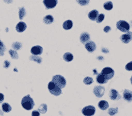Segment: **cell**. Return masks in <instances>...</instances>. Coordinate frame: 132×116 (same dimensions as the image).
Masks as SVG:
<instances>
[{"label":"cell","mask_w":132,"mask_h":116,"mask_svg":"<svg viewBox=\"0 0 132 116\" xmlns=\"http://www.w3.org/2000/svg\"><path fill=\"white\" fill-rule=\"evenodd\" d=\"M21 104H22L23 108L25 110H31L35 105V103H34L33 99L31 97L30 95L28 94L22 98V101H21Z\"/></svg>","instance_id":"1"},{"label":"cell","mask_w":132,"mask_h":116,"mask_svg":"<svg viewBox=\"0 0 132 116\" xmlns=\"http://www.w3.org/2000/svg\"><path fill=\"white\" fill-rule=\"evenodd\" d=\"M52 82L55 84H56L58 87L61 88H64L66 85H67V81H66V79L62 76L59 75L54 76L52 78Z\"/></svg>","instance_id":"2"},{"label":"cell","mask_w":132,"mask_h":116,"mask_svg":"<svg viewBox=\"0 0 132 116\" xmlns=\"http://www.w3.org/2000/svg\"><path fill=\"white\" fill-rule=\"evenodd\" d=\"M48 88L51 94L54 95V96H58L59 95L62 93V90L61 88L58 87L56 84H55L52 82H50L48 83Z\"/></svg>","instance_id":"3"},{"label":"cell","mask_w":132,"mask_h":116,"mask_svg":"<svg viewBox=\"0 0 132 116\" xmlns=\"http://www.w3.org/2000/svg\"><path fill=\"white\" fill-rule=\"evenodd\" d=\"M116 27L119 31L123 32H128L130 29V25L124 20H120L116 23Z\"/></svg>","instance_id":"4"},{"label":"cell","mask_w":132,"mask_h":116,"mask_svg":"<svg viewBox=\"0 0 132 116\" xmlns=\"http://www.w3.org/2000/svg\"><path fill=\"white\" fill-rule=\"evenodd\" d=\"M101 73L102 75H103L105 77L106 79L108 81V80L111 79L114 76V71L113 70V69L110 68V67H107L102 69V72Z\"/></svg>","instance_id":"5"},{"label":"cell","mask_w":132,"mask_h":116,"mask_svg":"<svg viewBox=\"0 0 132 116\" xmlns=\"http://www.w3.org/2000/svg\"><path fill=\"white\" fill-rule=\"evenodd\" d=\"M96 109L93 105H88L82 109V113L85 116H92L95 114Z\"/></svg>","instance_id":"6"},{"label":"cell","mask_w":132,"mask_h":116,"mask_svg":"<svg viewBox=\"0 0 132 116\" xmlns=\"http://www.w3.org/2000/svg\"><path fill=\"white\" fill-rule=\"evenodd\" d=\"M93 92L97 97H102L103 96V94H105V87H103V86H96V87L93 88Z\"/></svg>","instance_id":"7"},{"label":"cell","mask_w":132,"mask_h":116,"mask_svg":"<svg viewBox=\"0 0 132 116\" xmlns=\"http://www.w3.org/2000/svg\"><path fill=\"white\" fill-rule=\"evenodd\" d=\"M120 39L123 43H128L132 40V32H128L125 34H123L121 36Z\"/></svg>","instance_id":"8"},{"label":"cell","mask_w":132,"mask_h":116,"mask_svg":"<svg viewBox=\"0 0 132 116\" xmlns=\"http://www.w3.org/2000/svg\"><path fill=\"white\" fill-rule=\"evenodd\" d=\"M43 3L47 9H51L55 7L58 4V1L56 0H45L43 1Z\"/></svg>","instance_id":"9"},{"label":"cell","mask_w":132,"mask_h":116,"mask_svg":"<svg viewBox=\"0 0 132 116\" xmlns=\"http://www.w3.org/2000/svg\"><path fill=\"white\" fill-rule=\"evenodd\" d=\"M42 52H43V48L39 45L33 46L31 50V53L35 56L40 55L42 53Z\"/></svg>","instance_id":"10"},{"label":"cell","mask_w":132,"mask_h":116,"mask_svg":"<svg viewBox=\"0 0 132 116\" xmlns=\"http://www.w3.org/2000/svg\"><path fill=\"white\" fill-rule=\"evenodd\" d=\"M85 48L89 52H93L96 49V45L94 42L89 41L85 44Z\"/></svg>","instance_id":"11"},{"label":"cell","mask_w":132,"mask_h":116,"mask_svg":"<svg viewBox=\"0 0 132 116\" xmlns=\"http://www.w3.org/2000/svg\"><path fill=\"white\" fill-rule=\"evenodd\" d=\"M123 99L128 102H132V92L128 89H125L123 92Z\"/></svg>","instance_id":"12"},{"label":"cell","mask_w":132,"mask_h":116,"mask_svg":"<svg viewBox=\"0 0 132 116\" xmlns=\"http://www.w3.org/2000/svg\"><path fill=\"white\" fill-rule=\"evenodd\" d=\"M109 97L112 100H119L121 98V97L119 94L118 91H116L115 89H111L109 92Z\"/></svg>","instance_id":"13"},{"label":"cell","mask_w":132,"mask_h":116,"mask_svg":"<svg viewBox=\"0 0 132 116\" xmlns=\"http://www.w3.org/2000/svg\"><path fill=\"white\" fill-rule=\"evenodd\" d=\"M99 15L98 11L96 10H93L89 12L88 17L92 21H96Z\"/></svg>","instance_id":"14"},{"label":"cell","mask_w":132,"mask_h":116,"mask_svg":"<svg viewBox=\"0 0 132 116\" xmlns=\"http://www.w3.org/2000/svg\"><path fill=\"white\" fill-rule=\"evenodd\" d=\"M90 35L88 32H83L80 36V41L83 44H86L90 39Z\"/></svg>","instance_id":"15"},{"label":"cell","mask_w":132,"mask_h":116,"mask_svg":"<svg viewBox=\"0 0 132 116\" xmlns=\"http://www.w3.org/2000/svg\"><path fill=\"white\" fill-rule=\"evenodd\" d=\"M27 29V25L24 22H20L16 26V30L18 32H22Z\"/></svg>","instance_id":"16"},{"label":"cell","mask_w":132,"mask_h":116,"mask_svg":"<svg viewBox=\"0 0 132 116\" xmlns=\"http://www.w3.org/2000/svg\"><path fill=\"white\" fill-rule=\"evenodd\" d=\"M109 106V105L108 102L105 100L100 101L98 103V107L102 110H105L108 109Z\"/></svg>","instance_id":"17"},{"label":"cell","mask_w":132,"mask_h":116,"mask_svg":"<svg viewBox=\"0 0 132 116\" xmlns=\"http://www.w3.org/2000/svg\"><path fill=\"white\" fill-rule=\"evenodd\" d=\"M108 80L101 73L99 74L96 77V82L99 84H105L108 82Z\"/></svg>","instance_id":"18"},{"label":"cell","mask_w":132,"mask_h":116,"mask_svg":"<svg viewBox=\"0 0 132 116\" xmlns=\"http://www.w3.org/2000/svg\"><path fill=\"white\" fill-rule=\"evenodd\" d=\"M73 26V22L71 20H67L65 21L63 24V28L65 30H69Z\"/></svg>","instance_id":"19"},{"label":"cell","mask_w":132,"mask_h":116,"mask_svg":"<svg viewBox=\"0 0 132 116\" xmlns=\"http://www.w3.org/2000/svg\"><path fill=\"white\" fill-rule=\"evenodd\" d=\"M63 59L65 61L68 62H71V61L73 59V55L69 52H67L66 53L64 54V55L63 56Z\"/></svg>","instance_id":"20"},{"label":"cell","mask_w":132,"mask_h":116,"mask_svg":"<svg viewBox=\"0 0 132 116\" xmlns=\"http://www.w3.org/2000/svg\"><path fill=\"white\" fill-rule=\"evenodd\" d=\"M54 17L51 15H47L44 18V22L46 24H50L54 22Z\"/></svg>","instance_id":"21"},{"label":"cell","mask_w":132,"mask_h":116,"mask_svg":"<svg viewBox=\"0 0 132 116\" xmlns=\"http://www.w3.org/2000/svg\"><path fill=\"white\" fill-rule=\"evenodd\" d=\"M2 109H3V110L4 112L5 113H9L12 110L11 106L9 104H8L7 103H4L2 104Z\"/></svg>","instance_id":"22"},{"label":"cell","mask_w":132,"mask_h":116,"mask_svg":"<svg viewBox=\"0 0 132 116\" xmlns=\"http://www.w3.org/2000/svg\"><path fill=\"white\" fill-rule=\"evenodd\" d=\"M47 105H46V104H42L40 105V106L39 107V109H38V111L40 113H42L44 114L45 113L46 111H47Z\"/></svg>","instance_id":"23"},{"label":"cell","mask_w":132,"mask_h":116,"mask_svg":"<svg viewBox=\"0 0 132 116\" xmlns=\"http://www.w3.org/2000/svg\"><path fill=\"white\" fill-rule=\"evenodd\" d=\"M113 3L111 1L106 2V3L104 4L103 5L104 8H105L106 10H108V11L111 10L113 8Z\"/></svg>","instance_id":"24"},{"label":"cell","mask_w":132,"mask_h":116,"mask_svg":"<svg viewBox=\"0 0 132 116\" xmlns=\"http://www.w3.org/2000/svg\"><path fill=\"white\" fill-rule=\"evenodd\" d=\"M25 14H26V12H25V8L24 7L20 8V10H19V16H20V19L21 20H22V18L25 16Z\"/></svg>","instance_id":"25"},{"label":"cell","mask_w":132,"mask_h":116,"mask_svg":"<svg viewBox=\"0 0 132 116\" xmlns=\"http://www.w3.org/2000/svg\"><path fill=\"white\" fill-rule=\"evenodd\" d=\"M118 113V108H110L108 110L109 114L111 116L116 114Z\"/></svg>","instance_id":"26"},{"label":"cell","mask_w":132,"mask_h":116,"mask_svg":"<svg viewBox=\"0 0 132 116\" xmlns=\"http://www.w3.org/2000/svg\"><path fill=\"white\" fill-rule=\"evenodd\" d=\"M5 51V46L3 42L0 41V56H4V52Z\"/></svg>","instance_id":"27"},{"label":"cell","mask_w":132,"mask_h":116,"mask_svg":"<svg viewBox=\"0 0 132 116\" xmlns=\"http://www.w3.org/2000/svg\"><path fill=\"white\" fill-rule=\"evenodd\" d=\"M93 80L92 77H85L84 79V83L86 84V85H89V84H91L93 83Z\"/></svg>","instance_id":"28"},{"label":"cell","mask_w":132,"mask_h":116,"mask_svg":"<svg viewBox=\"0 0 132 116\" xmlns=\"http://www.w3.org/2000/svg\"><path fill=\"white\" fill-rule=\"evenodd\" d=\"M31 60H32L34 61H35V62H37V63H41L42 62V59L41 57H39V56H31Z\"/></svg>","instance_id":"29"},{"label":"cell","mask_w":132,"mask_h":116,"mask_svg":"<svg viewBox=\"0 0 132 116\" xmlns=\"http://www.w3.org/2000/svg\"><path fill=\"white\" fill-rule=\"evenodd\" d=\"M9 53L12 59H18V56L16 51H14L13 50H10L9 51Z\"/></svg>","instance_id":"30"},{"label":"cell","mask_w":132,"mask_h":116,"mask_svg":"<svg viewBox=\"0 0 132 116\" xmlns=\"http://www.w3.org/2000/svg\"><path fill=\"white\" fill-rule=\"evenodd\" d=\"M104 19H105V15H104L103 14H99V16H97V18L96 20V22H97V23L99 24V23L102 22V21H103Z\"/></svg>","instance_id":"31"},{"label":"cell","mask_w":132,"mask_h":116,"mask_svg":"<svg viewBox=\"0 0 132 116\" xmlns=\"http://www.w3.org/2000/svg\"><path fill=\"white\" fill-rule=\"evenodd\" d=\"M21 46H22V45H21V43H20V42H15V43L12 44V47L16 50L20 49Z\"/></svg>","instance_id":"32"},{"label":"cell","mask_w":132,"mask_h":116,"mask_svg":"<svg viewBox=\"0 0 132 116\" xmlns=\"http://www.w3.org/2000/svg\"><path fill=\"white\" fill-rule=\"evenodd\" d=\"M125 69H126L127 71H132V61L130 62H129V63H127V64L126 65Z\"/></svg>","instance_id":"33"},{"label":"cell","mask_w":132,"mask_h":116,"mask_svg":"<svg viewBox=\"0 0 132 116\" xmlns=\"http://www.w3.org/2000/svg\"><path fill=\"white\" fill-rule=\"evenodd\" d=\"M77 3L78 4H79L80 5H81L82 6H84V5H86L89 3V1H88V0H86V1H85V0H81V1H77Z\"/></svg>","instance_id":"34"},{"label":"cell","mask_w":132,"mask_h":116,"mask_svg":"<svg viewBox=\"0 0 132 116\" xmlns=\"http://www.w3.org/2000/svg\"><path fill=\"white\" fill-rule=\"evenodd\" d=\"M32 116H40V113L37 110H34L32 112Z\"/></svg>","instance_id":"35"},{"label":"cell","mask_w":132,"mask_h":116,"mask_svg":"<svg viewBox=\"0 0 132 116\" xmlns=\"http://www.w3.org/2000/svg\"><path fill=\"white\" fill-rule=\"evenodd\" d=\"M110 30H111V28H110V26H108L105 27V28H104V31H105L106 33L109 32L110 31Z\"/></svg>","instance_id":"36"},{"label":"cell","mask_w":132,"mask_h":116,"mask_svg":"<svg viewBox=\"0 0 132 116\" xmlns=\"http://www.w3.org/2000/svg\"><path fill=\"white\" fill-rule=\"evenodd\" d=\"M4 99V96L3 93H0V103H2L3 102Z\"/></svg>","instance_id":"37"},{"label":"cell","mask_w":132,"mask_h":116,"mask_svg":"<svg viewBox=\"0 0 132 116\" xmlns=\"http://www.w3.org/2000/svg\"><path fill=\"white\" fill-rule=\"evenodd\" d=\"M10 65V63L8 62L7 60L5 61V63H4V67H8Z\"/></svg>","instance_id":"38"},{"label":"cell","mask_w":132,"mask_h":116,"mask_svg":"<svg viewBox=\"0 0 132 116\" xmlns=\"http://www.w3.org/2000/svg\"><path fill=\"white\" fill-rule=\"evenodd\" d=\"M102 51H103L104 53H107L109 52V50L108 49H105V48H103V49H102Z\"/></svg>","instance_id":"39"},{"label":"cell","mask_w":132,"mask_h":116,"mask_svg":"<svg viewBox=\"0 0 132 116\" xmlns=\"http://www.w3.org/2000/svg\"><path fill=\"white\" fill-rule=\"evenodd\" d=\"M97 59H98L101 60V59H103V58H102V56H99V58H98Z\"/></svg>","instance_id":"40"},{"label":"cell","mask_w":132,"mask_h":116,"mask_svg":"<svg viewBox=\"0 0 132 116\" xmlns=\"http://www.w3.org/2000/svg\"><path fill=\"white\" fill-rule=\"evenodd\" d=\"M130 82H131V85H132V76H131V77L130 78Z\"/></svg>","instance_id":"41"}]
</instances>
